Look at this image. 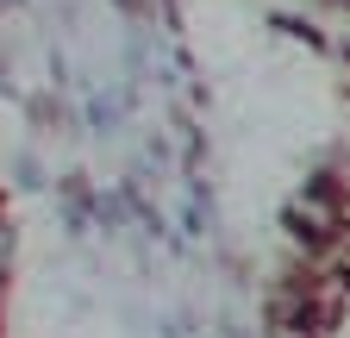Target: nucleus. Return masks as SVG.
Listing matches in <instances>:
<instances>
[{
    "instance_id": "f03ea898",
    "label": "nucleus",
    "mask_w": 350,
    "mask_h": 338,
    "mask_svg": "<svg viewBox=\"0 0 350 338\" xmlns=\"http://www.w3.org/2000/svg\"><path fill=\"white\" fill-rule=\"evenodd\" d=\"M332 7H344V13H350V0H332Z\"/></svg>"
},
{
    "instance_id": "f257e3e1",
    "label": "nucleus",
    "mask_w": 350,
    "mask_h": 338,
    "mask_svg": "<svg viewBox=\"0 0 350 338\" xmlns=\"http://www.w3.org/2000/svg\"><path fill=\"white\" fill-rule=\"evenodd\" d=\"M300 200H306V207H319V213H350V182L338 176V169H319V176H306Z\"/></svg>"
}]
</instances>
